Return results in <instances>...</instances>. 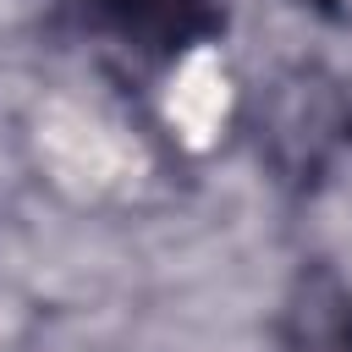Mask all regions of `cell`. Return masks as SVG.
<instances>
[{
    "label": "cell",
    "mask_w": 352,
    "mask_h": 352,
    "mask_svg": "<svg viewBox=\"0 0 352 352\" xmlns=\"http://www.w3.org/2000/svg\"><path fill=\"white\" fill-rule=\"evenodd\" d=\"M302 6H314V11H324L336 22H352V0H302Z\"/></svg>",
    "instance_id": "obj_4"
},
{
    "label": "cell",
    "mask_w": 352,
    "mask_h": 352,
    "mask_svg": "<svg viewBox=\"0 0 352 352\" xmlns=\"http://www.w3.org/2000/svg\"><path fill=\"white\" fill-rule=\"evenodd\" d=\"M88 33L110 38L143 66L182 60L192 44L214 38L226 28V11L214 0H72Z\"/></svg>",
    "instance_id": "obj_2"
},
{
    "label": "cell",
    "mask_w": 352,
    "mask_h": 352,
    "mask_svg": "<svg viewBox=\"0 0 352 352\" xmlns=\"http://www.w3.org/2000/svg\"><path fill=\"white\" fill-rule=\"evenodd\" d=\"M352 143V94L319 66L280 72L258 99V154L280 182H319L324 165Z\"/></svg>",
    "instance_id": "obj_1"
},
{
    "label": "cell",
    "mask_w": 352,
    "mask_h": 352,
    "mask_svg": "<svg viewBox=\"0 0 352 352\" xmlns=\"http://www.w3.org/2000/svg\"><path fill=\"white\" fill-rule=\"evenodd\" d=\"M286 352H352V286L336 270H308L286 302Z\"/></svg>",
    "instance_id": "obj_3"
}]
</instances>
